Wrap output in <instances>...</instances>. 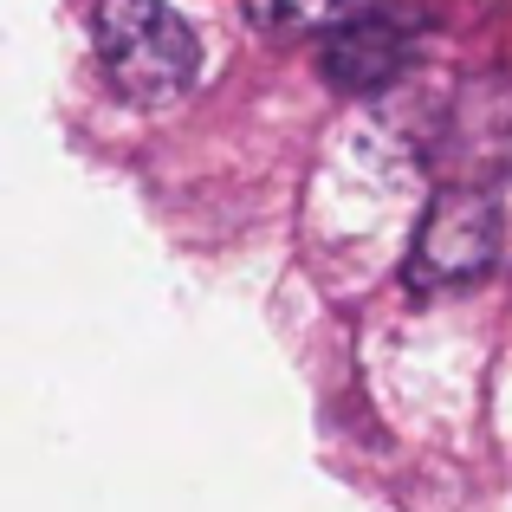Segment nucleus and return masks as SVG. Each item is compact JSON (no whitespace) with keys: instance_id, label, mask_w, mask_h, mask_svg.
Wrapping results in <instances>:
<instances>
[{"instance_id":"f257e3e1","label":"nucleus","mask_w":512,"mask_h":512,"mask_svg":"<svg viewBox=\"0 0 512 512\" xmlns=\"http://www.w3.org/2000/svg\"><path fill=\"white\" fill-rule=\"evenodd\" d=\"M91 46H98L111 91L124 104H143V111L175 104L195 85V65H201L195 33H188V20L169 0H98Z\"/></svg>"},{"instance_id":"7ed1b4c3","label":"nucleus","mask_w":512,"mask_h":512,"mask_svg":"<svg viewBox=\"0 0 512 512\" xmlns=\"http://www.w3.org/2000/svg\"><path fill=\"white\" fill-rule=\"evenodd\" d=\"M409 59H415V20L396 7H357L344 26H331L325 52H318L325 78L338 91H350V98H370V91L396 85L409 72Z\"/></svg>"},{"instance_id":"20e7f679","label":"nucleus","mask_w":512,"mask_h":512,"mask_svg":"<svg viewBox=\"0 0 512 512\" xmlns=\"http://www.w3.org/2000/svg\"><path fill=\"white\" fill-rule=\"evenodd\" d=\"M357 7H370V0H247V20L273 39H305L344 26Z\"/></svg>"},{"instance_id":"f03ea898","label":"nucleus","mask_w":512,"mask_h":512,"mask_svg":"<svg viewBox=\"0 0 512 512\" xmlns=\"http://www.w3.org/2000/svg\"><path fill=\"white\" fill-rule=\"evenodd\" d=\"M500 260V201L480 188H441L428 201L422 227L409 247V286L415 292H454L467 279H480Z\"/></svg>"}]
</instances>
